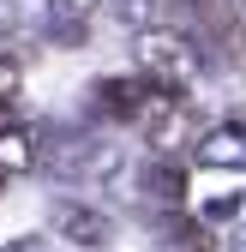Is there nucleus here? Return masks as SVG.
<instances>
[{"mask_svg": "<svg viewBox=\"0 0 246 252\" xmlns=\"http://www.w3.org/2000/svg\"><path fill=\"white\" fill-rule=\"evenodd\" d=\"M204 72V48L186 36V30L174 24H150L138 36V78L150 90H162V96H186Z\"/></svg>", "mask_w": 246, "mask_h": 252, "instance_id": "f257e3e1", "label": "nucleus"}, {"mask_svg": "<svg viewBox=\"0 0 246 252\" xmlns=\"http://www.w3.org/2000/svg\"><path fill=\"white\" fill-rule=\"evenodd\" d=\"M120 162H126V150L102 132H48L36 168H48L60 180H108V174H120Z\"/></svg>", "mask_w": 246, "mask_h": 252, "instance_id": "f03ea898", "label": "nucleus"}, {"mask_svg": "<svg viewBox=\"0 0 246 252\" xmlns=\"http://www.w3.org/2000/svg\"><path fill=\"white\" fill-rule=\"evenodd\" d=\"M48 228L72 246H108L114 240V216L96 204H78V198H54L48 204Z\"/></svg>", "mask_w": 246, "mask_h": 252, "instance_id": "7ed1b4c3", "label": "nucleus"}, {"mask_svg": "<svg viewBox=\"0 0 246 252\" xmlns=\"http://www.w3.org/2000/svg\"><path fill=\"white\" fill-rule=\"evenodd\" d=\"M150 96H156V90L144 78H96L90 84V114L96 120H144Z\"/></svg>", "mask_w": 246, "mask_h": 252, "instance_id": "20e7f679", "label": "nucleus"}, {"mask_svg": "<svg viewBox=\"0 0 246 252\" xmlns=\"http://www.w3.org/2000/svg\"><path fill=\"white\" fill-rule=\"evenodd\" d=\"M138 186H144L156 204H168V210H180V204H186V168H180L174 156H150V162H144V174H138Z\"/></svg>", "mask_w": 246, "mask_h": 252, "instance_id": "39448f33", "label": "nucleus"}, {"mask_svg": "<svg viewBox=\"0 0 246 252\" xmlns=\"http://www.w3.org/2000/svg\"><path fill=\"white\" fill-rule=\"evenodd\" d=\"M198 162L204 168H246V126H210V132H198Z\"/></svg>", "mask_w": 246, "mask_h": 252, "instance_id": "423d86ee", "label": "nucleus"}, {"mask_svg": "<svg viewBox=\"0 0 246 252\" xmlns=\"http://www.w3.org/2000/svg\"><path fill=\"white\" fill-rule=\"evenodd\" d=\"M84 30H90V0H48V36L54 42L78 48Z\"/></svg>", "mask_w": 246, "mask_h": 252, "instance_id": "0eeeda50", "label": "nucleus"}, {"mask_svg": "<svg viewBox=\"0 0 246 252\" xmlns=\"http://www.w3.org/2000/svg\"><path fill=\"white\" fill-rule=\"evenodd\" d=\"M36 162H42V138L24 132V126H6V132H0V174H24Z\"/></svg>", "mask_w": 246, "mask_h": 252, "instance_id": "6e6552de", "label": "nucleus"}, {"mask_svg": "<svg viewBox=\"0 0 246 252\" xmlns=\"http://www.w3.org/2000/svg\"><path fill=\"white\" fill-rule=\"evenodd\" d=\"M162 234H168L180 252H216V234H210V222H198V216L168 210V216H162Z\"/></svg>", "mask_w": 246, "mask_h": 252, "instance_id": "1a4fd4ad", "label": "nucleus"}, {"mask_svg": "<svg viewBox=\"0 0 246 252\" xmlns=\"http://www.w3.org/2000/svg\"><path fill=\"white\" fill-rule=\"evenodd\" d=\"M12 96H18V60L0 48V102H12Z\"/></svg>", "mask_w": 246, "mask_h": 252, "instance_id": "9d476101", "label": "nucleus"}, {"mask_svg": "<svg viewBox=\"0 0 246 252\" xmlns=\"http://www.w3.org/2000/svg\"><path fill=\"white\" fill-rule=\"evenodd\" d=\"M234 210H240V198H234V192H222V198H210V204H204V222H228Z\"/></svg>", "mask_w": 246, "mask_h": 252, "instance_id": "9b49d317", "label": "nucleus"}, {"mask_svg": "<svg viewBox=\"0 0 246 252\" xmlns=\"http://www.w3.org/2000/svg\"><path fill=\"white\" fill-rule=\"evenodd\" d=\"M12 24V0H0V30H6Z\"/></svg>", "mask_w": 246, "mask_h": 252, "instance_id": "f8f14e48", "label": "nucleus"}, {"mask_svg": "<svg viewBox=\"0 0 246 252\" xmlns=\"http://www.w3.org/2000/svg\"><path fill=\"white\" fill-rule=\"evenodd\" d=\"M234 252H246V234H240V240H234Z\"/></svg>", "mask_w": 246, "mask_h": 252, "instance_id": "ddd939ff", "label": "nucleus"}, {"mask_svg": "<svg viewBox=\"0 0 246 252\" xmlns=\"http://www.w3.org/2000/svg\"><path fill=\"white\" fill-rule=\"evenodd\" d=\"M0 192H6V174H0Z\"/></svg>", "mask_w": 246, "mask_h": 252, "instance_id": "4468645a", "label": "nucleus"}, {"mask_svg": "<svg viewBox=\"0 0 246 252\" xmlns=\"http://www.w3.org/2000/svg\"><path fill=\"white\" fill-rule=\"evenodd\" d=\"M12 252H30V246H12Z\"/></svg>", "mask_w": 246, "mask_h": 252, "instance_id": "2eb2a0df", "label": "nucleus"}]
</instances>
